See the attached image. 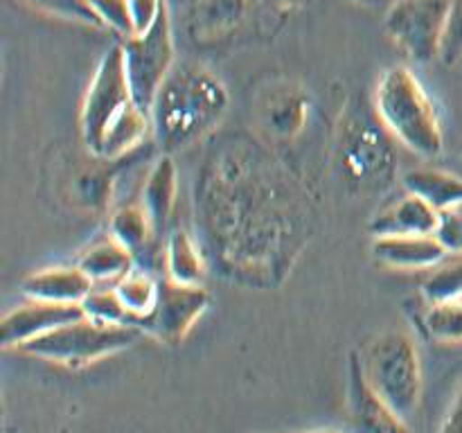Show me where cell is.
Here are the masks:
<instances>
[{
    "instance_id": "obj_1",
    "label": "cell",
    "mask_w": 462,
    "mask_h": 433,
    "mask_svg": "<svg viewBox=\"0 0 462 433\" xmlns=\"http://www.w3.org/2000/svg\"><path fill=\"white\" fill-rule=\"evenodd\" d=\"M197 215L224 273L251 284L289 273L310 230L305 192L266 149L242 138L208 158Z\"/></svg>"
},
{
    "instance_id": "obj_2",
    "label": "cell",
    "mask_w": 462,
    "mask_h": 433,
    "mask_svg": "<svg viewBox=\"0 0 462 433\" xmlns=\"http://www.w3.org/2000/svg\"><path fill=\"white\" fill-rule=\"evenodd\" d=\"M79 126L84 144L102 161L126 156L152 134V120L131 93L122 43L111 45L99 59L81 102Z\"/></svg>"
},
{
    "instance_id": "obj_3",
    "label": "cell",
    "mask_w": 462,
    "mask_h": 433,
    "mask_svg": "<svg viewBox=\"0 0 462 433\" xmlns=\"http://www.w3.org/2000/svg\"><path fill=\"white\" fill-rule=\"evenodd\" d=\"M224 81L197 61H179L158 90L149 111L152 135L165 153L201 143L228 113Z\"/></svg>"
},
{
    "instance_id": "obj_4",
    "label": "cell",
    "mask_w": 462,
    "mask_h": 433,
    "mask_svg": "<svg viewBox=\"0 0 462 433\" xmlns=\"http://www.w3.org/2000/svg\"><path fill=\"white\" fill-rule=\"evenodd\" d=\"M373 106L395 143L413 153L436 158L445 149L440 115L420 77L406 66L383 70L374 86Z\"/></svg>"
},
{
    "instance_id": "obj_5",
    "label": "cell",
    "mask_w": 462,
    "mask_h": 433,
    "mask_svg": "<svg viewBox=\"0 0 462 433\" xmlns=\"http://www.w3.org/2000/svg\"><path fill=\"white\" fill-rule=\"evenodd\" d=\"M337 161L356 192H382L397 171L395 138L379 122L373 104H352L338 124Z\"/></svg>"
},
{
    "instance_id": "obj_6",
    "label": "cell",
    "mask_w": 462,
    "mask_h": 433,
    "mask_svg": "<svg viewBox=\"0 0 462 433\" xmlns=\"http://www.w3.org/2000/svg\"><path fill=\"white\" fill-rule=\"evenodd\" d=\"M359 359L373 391L409 422L418 413L424 391L422 356L415 338L402 329H386L364 347Z\"/></svg>"
},
{
    "instance_id": "obj_7",
    "label": "cell",
    "mask_w": 462,
    "mask_h": 433,
    "mask_svg": "<svg viewBox=\"0 0 462 433\" xmlns=\"http://www.w3.org/2000/svg\"><path fill=\"white\" fill-rule=\"evenodd\" d=\"M138 334L140 329L135 327L99 323L84 316V318L61 325L45 336L34 338L16 352L48 361V364L63 365V368L79 370L117 352H125L138 341Z\"/></svg>"
},
{
    "instance_id": "obj_8",
    "label": "cell",
    "mask_w": 462,
    "mask_h": 433,
    "mask_svg": "<svg viewBox=\"0 0 462 433\" xmlns=\"http://www.w3.org/2000/svg\"><path fill=\"white\" fill-rule=\"evenodd\" d=\"M122 54H125V70L135 104L149 115L158 90L170 77L171 68L179 63L170 5H162L161 16L147 32L122 41Z\"/></svg>"
},
{
    "instance_id": "obj_9",
    "label": "cell",
    "mask_w": 462,
    "mask_h": 433,
    "mask_svg": "<svg viewBox=\"0 0 462 433\" xmlns=\"http://www.w3.org/2000/svg\"><path fill=\"white\" fill-rule=\"evenodd\" d=\"M451 0H395L383 14V30L415 63L440 59Z\"/></svg>"
},
{
    "instance_id": "obj_10",
    "label": "cell",
    "mask_w": 462,
    "mask_h": 433,
    "mask_svg": "<svg viewBox=\"0 0 462 433\" xmlns=\"http://www.w3.org/2000/svg\"><path fill=\"white\" fill-rule=\"evenodd\" d=\"M210 291L203 284H179L171 280H161V296L153 309L152 318L147 320L144 332L156 336L158 341L176 343L185 341L210 307Z\"/></svg>"
},
{
    "instance_id": "obj_11",
    "label": "cell",
    "mask_w": 462,
    "mask_h": 433,
    "mask_svg": "<svg viewBox=\"0 0 462 433\" xmlns=\"http://www.w3.org/2000/svg\"><path fill=\"white\" fill-rule=\"evenodd\" d=\"M347 433H413L409 422L373 391L359 352H352L347 364Z\"/></svg>"
},
{
    "instance_id": "obj_12",
    "label": "cell",
    "mask_w": 462,
    "mask_h": 433,
    "mask_svg": "<svg viewBox=\"0 0 462 433\" xmlns=\"http://www.w3.org/2000/svg\"><path fill=\"white\" fill-rule=\"evenodd\" d=\"M81 305H54V302L30 300L7 311L0 320V345L3 350H21L34 338L54 332L61 325L84 318Z\"/></svg>"
},
{
    "instance_id": "obj_13",
    "label": "cell",
    "mask_w": 462,
    "mask_h": 433,
    "mask_svg": "<svg viewBox=\"0 0 462 433\" xmlns=\"http://www.w3.org/2000/svg\"><path fill=\"white\" fill-rule=\"evenodd\" d=\"M370 251L379 264L395 271H431L449 255L436 235L373 237Z\"/></svg>"
},
{
    "instance_id": "obj_14",
    "label": "cell",
    "mask_w": 462,
    "mask_h": 433,
    "mask_svg": "<svg viewBox=\"0 0 462 433\" xmlns=\"http://www.w3.org/2000/svg\"><path fill=\"white\" fill-rule=\"evenodd\" d=\"M440 212L415 194L406 192L402 198L386 203L370 219L373 237H400V235H436Z\"/></svg>"
},
{
    "instance_id": "obj_15",
    "label": "cell",
    "mask_w": 462,
    "mask_h": 433,
    "mask_svg": "<svg viewBox=\"0 0 462 433\" xmlns=\"http://www.w3.org/2000/svg\"><path fill=\"white\" fill-rule=\"evenodd\" d=\"M23 293L30 300L54 302V305H81L95 284L90 282L88 275L77 264L72 266H50L36 273H30L21 282Z\"/></svg>"
},
{
    "instance_id": "obj_16",
    "label": "cell",
    "mask_w": 462,
    "mask_h": 433,
    "mask_svg": "<svg viewBox=\"0 0 462 433\" xmlns=\"http://www.w3.org/2000/svg\"><path fill=\"white\" fill-rule=\"evenodd\" d=\"M176 197H179V167L170 153H162L149 170L140 194V206L144 207L158 235H162L174 215Z\"/></svg>"
},
{
    "instance_id": "obj_17",
    "label": "cell",
    "mask_w": 462,
    "mask_h": 433,
    "mask_svg": "<svg viewBox=\"0 0 462 433\" xmlns=\"http://www.w3.org/2000/svg\"><path fill=\"white\" fill-rule=\"evenodd\" d=\"M75 264L88 275L95 287H99V284L116 287L122 278H126L135 269V257L116 237L104 235L79 253Z\"/></svg>"
},
{
    "instance_id": "obj_18",
    "label": "cell",
    "mask_w": 462,
    "mask_h": 433,
    "mask_svg": "<svg viewBox=\"0 0 462 433\" xmlns=\"http://www.w3.org/2000/svg\"><path fill=\"white\" fill-rule=\"evenodd\" d=\"M262 124L273 138L291 140L310 120V95L302 88H278L262 104Z\"/></svg>"
},
{
    "instance_id": "obj_19",
    "label": "cell",
    "mask_w": 462,
    "mask_h": 433,
    "mask_svg": "<svg viewBox=\"0 0 462 433\" xmlns=\"http://www.w3.org/2000/svg\"><path fill=\"white\" fill-rule=\"evenodd\" d=\"M406 192L415 194L438 212H451L462 207V176L438 167H415L402 176Z\"/></svg>"
},
{
    "instance_id": "obj_20",
    "label": "cell",
    "mask_w": 462,
    "mask_h": 433,
    "mask_svg": "<svg viewBox=\"0 0 462 433\" xmlns=\"http://www.w3.org/2000/svg\"><path fill=\"white\" fill-rule=\"evenodd\" d=\"M165 278L179 284H203L206 280V255L199 242L185 230H171L162 248Z\"/></svg>"
},
{
    "instance_id": "obj_21",
    "label": "cell",
    "mask_w": 462,
    "mask_h": 433,
    "mask_svg": "<svg viewBox=\"0 0 462 433\" xmlns=\"http://www.w3.org/2000/svg\"><path fill=\"white\" fill-rule=\"evenodd\" d=\"M248 12V0H197L192 12V36L197 41H217L228 36Z\"/></svg>"
},
{
    "instance_id": "obj_22",
    "label": "cell",
    "mask_w": 462,
    "mask_h": 433,
    "mask_svg": "<svg viewBox=\"0 0 462 433\" xmlns=\"http://www.w3.org/2000/svg\"><path fill=\"white\" fill-rule=\"evenodd\" d=\"M113 289H116L120 302L134 318V327H147V320L152 318L153 309L158 305V296H161V280L153 278L149 271L134 269Z\"/></svg>"
},
{
    "instance_id": "obj_23",
    "label": "cell",
    "mask_w": 462,
    "mask_h": 433,
    "mask_svg": "<svg viewBox=\"0 0 462 433\" xmlns=\"http://www.w3.org/2000/svg\"><path fill=\"white\" fill-rule=\"evenodd\" d=\"M108 235L116 237L125 248H129L135 260L140 257V253L149 251L153 239L158 237L156 228L140 201L122 206L113 212L111 221H108Z\"/></svg>"
},
{
    "instance_id": "obj_24",
    "label": "cell",
    "mask_w": 462,
    "mask_h": 433,
    "mask_svg": "<svg viewBox=\"0 0 462 433\" xmlns=\"http://www.w3.org/2000/svg\"><path fill=\"white\" fill-rule=\"evenodd\" d=\"M422 296L429 305L462 300V253H449L429 271L422 282Z\"/></svg>"
},
{
    "instance_id": "obj_25",
    "label": "cell",
    "mask_w": 462,
    "mask_h": 433,
    "mask_svg": "<svg viewBox=\"0 0 462 433\" xmlns=\"http://www.w3.org/2000/svg\"><path fill=\"white\" fill-rule=\"evenodd\" d=\"M422 325L433 341L462 343V300L429 305Z\"/></svg>"
},
{
    "instance_id": "obj_26",
    "label": "cell",
    "mask_w": 462,
    "mask_h": 433,
    "mask_svg": "<svg viewBox=\"0 0 462 433\" xmlns=\"http://www.w3.org/2000/svg\"><path fill=\"white\" fill-rule=\"evenodd\" d=\"M81 307H84V314L88 316V318L99 320V323L134 327V318H131L126 307L120 302V298H117L113 287H95L93 291H90V296L81 302Z\"/></svg>"
},
{
    "instance_id": "obj_27",
    "label": "cell",
    "mask_w": 462,
    "mask_h": 433,
    "mask_svg": "<svg viewBox=\"0 0 462 433\" xmlns=\"http://www.w3.org/2000/svg\"><path fill=\"white\" fill-rule=\"evenodd\" d=\"M21 3L36 9V12L48 14L52 18H61V21L68 23H79V25L104 30L102 21L95 14L90 0H21Z\"/></svg>"
},
{
    "instance_id": "obj_28",
    "label": "cell",
    "mask_w": 462,
    "mask_h": 433,
    "mask_svg": "<svg viewBox=\"0 0 462 433\" xmlns=\"http://www.w3.org/2000/svg\"><path fill=\"white\" fill-rule=\"evenodd\" d=\"M113 192V174L108 170H90L79 176L77 183V197L86 207L99 210L108 203Z\"/></svg>"
},
{
    "instance_id": "obj_29",
    "label": "cell",
    "mask_w": 462,
    "mask_h": 433,
    "mask_svg": "<svg viewBox=\"0 0 462 433\" xmlns=\"http://www.w3.org/2000/svg\"><path fill=\"white\" fill-rule=\"evenodd\" d=\"M95 14L102 21L104 30L116 32L122 39L134 36V18H131L129 0H90Z\"/></svg>"
},
{
    "instance_id": "obj_30",
    "label": "cell",
    "mask_w": 462,
    "mask_h": 433,
    "mask_svg": "<svg viewBox=\"0 0 462 433\" xmlns=\"http://www.w3.org/2000/svg\"><path fill=\"white\" fill-rule=\"evenodd\" d=\"M440 61L445 66H456L462 61V0H451L440 43Z\"/></svg>"
},
{
    "instance_id": "obj_31",
    "label": "cell",
    "mask_w": 462,
    "mask_h": 433,
    "mask_svg": "<svg viewBox=\"0 0 462 433\" xmlns=\"http://www.w3.org/2000/svg\"><path fill=\"white\" fill-rule=\"evenodd\" d=\"M436 237L440 239L447 253H462V207L460 210L442 212Z\"/></svg>"
},
{
    "instance_id": "obj_32",
    "label": "cell",
    "mask_w": 462,
    "mask_h": 433,
    "mask_svg": "<svg viewBox=\"0 0 462 433\" xmlns=\"http://www.w3.org/2000/svg\"><path fill=\"white\" fill-rule=\"evenodd\" d=\"M165 3L167 0H129L131 18H134V36L143 34L156 23Z\"/></svg>"
},
{
    "instance_id": "obj_33",
    "label": "cell",
    "mask_w": 462,
    "mask_h": 433,
    "mask_svg": "<svg viewBox=\"0 0 462 433\" xmlns=\"http://www.w3.org/2000/svg\"><path fill=\"white\" fill-rule=\"evenodd\" d=\"M438 433H462V383L458 386V391H456L445 418H442Z\"/></svg>"
},
{
    "instance_id": "obj_34",
    "label": "cell",
    "mask_w": 462,
    "mask_h": 433,
    "mask_svg": "<svg viewBox=\"0 0 462 433\" xmlns=\"http://www.w3.org/2000/svg\"><path fill=\"white\" fill-rule=\"evenodd\" d=\"M262 3H264L266 7L275 9V12H291V9H298L302 7V5H307L310 0H262Z\"/></svg>"
},
{
    "instance_id": "obj_35",
    "label": "cell",
    "mask_w": 462,
    "mask_h": 433,
    "mask_svg": "<svg viewBox=\"0 0 462 433\" xmlns=\"http://www.w3.org/2000/svg\"><path fill=\"white\" fill-rule=\"evenodd\" d=\"M350 3H359V5H370V7H374V5H379V3H395V0H350Z\"/></svg>"
},
{
    "instance_id": "obj_36",
    "label": "cell",
    "mask_w": 462,
    "mask_h": 433,
    "mask_svg": "<svg viewBox=\"0 0 462 433\" xmlns=\"http://www.w3.org/2000/svg\"><path fill=\"white\" fill-rule=\"evenodd\" d=\"M296 433H343L337 428H310V431H296Z\"/></svg>"
}]
</instances>
